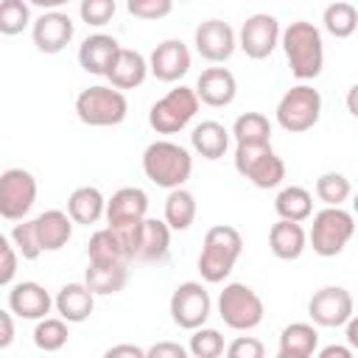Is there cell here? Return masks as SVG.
<instances>
[{
    "label": "cell",
    "mask_w": 358,
    "mask_h": 358,
    "mask_svg": "<svg viewBox=\"0 0 358 358\" xmlns=\"http://www.w3.org/2000/svg\"><path fill=\"white\" fill-rule=\"evenodd\" d=\"M280 48L288 59L291 73L299 81H310L322 73L324 67V42H322V31L308 22V20H296L288 28L280 31Z\"/></svg>",
    "instance_id": "6da1fadb"
},
{
    "label": "cell",
    "mask_w": 358,
    "mask_h": 358,
    "mask_svg": "<svg viewBox=\"0 0 358 358\" xmlns=\"http://www.w3.org/2000/svg\"><path fill=\"white\" fill-rule=\"evenodd\" d=\"M243 252V238L235 227L229 224H215L204 232V243H201V255H199V274L204 282L215 285V282H224L238 257Z\"/></svg>",
    "instance_id": "7a4b0ae2"
},
{
    "label": "cell",
    "mask_w": 358,
    "mask_h": 358,
    "mask_svg": "<svg viewBox=\"0 0 358 358\" xmlns=\"http://www.w3.org/2000/svg\"><path fill=\"white\" fill-rule=\"evenodd\" d=\"M143 173L157 187H182L193 173V157L173 140H154L143 151Z\"/></svg>",
    "instance_id": "3957f363"
},
{
    "label": "cell",
    "mask_w": 358,
    "mask_h": 358,
    "mask_svg": "<svg viewBox=\"0 0 358 358\" xmlns=\"http://www.w3.org/2000/svg\"><path fill=\"white\" fill-rule=\"evenodd\" d=\"M76 115L84 126H117L129 115V101L123 90H115L112 84H92L78 92L76 98Z\"/></svg>",
    "instance_id": "277c9868"
},
{
    "label": "cell",
    "mask_w": 358,
    "mask_h": 358,
    "mask_svg": "<svg viewBox=\"0 0 358 358\" xmlns=\"http://www.w3.org/2000/svg\"><path fill=\"white\" fill-rule=\"evenodd\" d=\"M232 159L235 171L260 190H271L285 179V162L277 157L271 143H238Z\"/></svg>",
    "instance_id": "5b68a950"
},
{
    "label": "cell",
    "mask_w": 358,
    "mask_h": 358,
    "mask_svg": "<svg viewBox=\"0 0 358 358\" xmlns=\"http://www.w3.org/2000/svg\"><path fill=\"white\" fill-rule=\"evenodd\" d=\"M313 224L308 232V241L319 257H336L344 252V246L355 235V218L344 207H327L319 213H310Z\"/></svg>",
    "instance_id": "8992f818"
},
{
    "label": "cell",
    "mask_w": 358,
    "mask_h": 358,
    "mask_svg": "<svg viewBox=\"0 0 358 358\" xmlns=\"http://www.w3.org/2000/svg\"><path fill=\"white\" fill-rule=\"evenodd\" d=\"M218 316L224 319V324L229 330L246 333V330H255L263 322L266 308H263V299L257 296V291L252 285L227 282L224 291L218 294Z\"/></svg>",
    "instance_id": "52a82bcc"
},
{
    "label": "cell",
    "mask_w": 358,
    "mask_h": 358,
    "mask_svg": "<svg viewBox=\"0 0 358 358\" xmlns=\"http://www.w3.org/2000/svg\"><path fill=\"white\" fill-rule=\"evenodd\" d=\"M277 123L280 129H285L288 134H302L308 129H313L322 117V95L319 90H313L310 84H296L291 90L282 92V98L277 101Z\"/></svg>",
    "instance_id": "ba28073f"
},
{
    "label": "cell",
    "mask_w": 358,
    "mask_h": 358,
    "mask_svg": "<svg viewBox=\"0 0 358 358\" xmlns=\"http://www.w3.org/2000/svg\"><path fill=\"white\" fill-rule=\"evenodd\" d=\"M199 112V98L193 87H176L171 92H165L159 101L151 103L148 109V126L157 134H176L182 131Z\"/></svg>",
    "instance_id": "9c48e42d"
},
{
    "label": "cell",
    "mask_w": 358,
    "mask_h": 358,
    "mask_svg": "<svg viewBox=\"0 0 358 358\" xmlns=\"http://www.w3.org/2000/svg\"><path fill=\"white\" fill-rule=\"evenodd\" d=\"M126 249H129V257L131 260H140V263H162L171 252V227L159 218H143L137 221L134 227H126V229H117Z\"/></svg>",
    "instance_id": "30bf717a"
},
{
    "label": "cell",
    "mask_w": 358,
    "mask_h": 358,
    "mask_svg": "<svg viewBox=\"0 0 358 358\" xmlns=\"http://www.w3.org/2000/svg\"><path fill=\"white\" fill-rule=\"evenodd\" d=\"M213 313V299L210 291L196 282V280H185L173 288L171 294V319L176 327L182 330H196L201 327Z\"/></svg>",
    "instance_id": "8fae6325"
},
{
    "label": "cell",
    "mask_w": 358,
    "mask_h": 358,
    "mask_svg": "<svg viewBox=\"0 0 358 358\" xmlns=\"http://www.w3.org/2000/svg\"><path fill=\"white\" fill-rule=\"evenodd\" d=\"M36 201V179L25 168H8L0 173V218L22 221Z\"/></svg>",
    "instance_id": "7c38bea8"
},
{
    "label": "cell",
    "mask_w": 358,
    "mask_h": 358,
    "mask_svg": "<svg viewBox=\"0 0 358 358\" xmlns=\"http://www.w3.org/2000/svg\"><path fill=\"white\" fill-rule=\"evenodd\" d=\"M238 36V48L255 59V62H263L274 53V48L280 45V22L274 14H266V11H257L252 17L243 20L241 31L235 34Z\"/></svg>",
    "instance_id": "4fadbf2b"
},
{
    "label": "cell",
    "mask_w": 358,
    "mask_h": 358,
    "mask_svg": "<svg viewBox=\"0 0 358 358\" xmlns=\"http://www.w3.org/2000/svg\"><path fill=\"white\" fill-rule=\"evenodd\" d=\"M352 310L355 302L344 285H324L308 299V316L319 327H344Z\"/></svg>",
    "instance_id": "5bb4252c"
},
{
    "label": "cell",
    "mask_w": 358,
    "mask_h": 358,
    "mask_svg": "<svg viewBox=\"0 0 358 358\" xmlns=\"http://www.w3.org/2000/svg\"><path fill=\"white\" fill-rule=\"evenodd\" d=\"M73 34H76V25H73L70 14H64V11H59V8H56V11H42V14L31 22L34 45H36L39 53H48V56L62 53V50L70 45Z\"/></svg>",
    "instance_id": "9a60e30c"
},
{
    "label": "cell",
    "mask_w": 358,
    "mask_h": 358,
    "mask_svg": "<svg viewBox=\"0 0 358 358\" xmlns=\"http://www.w3.org/2000/svg\"><path fill=\"white\" fill-rule=\"evenodd\" d=\"M193 45H196L201 59H207L213 64H221V62H227L235 53L238 36H235L229 22H224V20H204V22L196 25Z\"/></svg>",
    "instance_id": "2e32d148"
},
{
    "label": "cell",
    "mask_w": 358,
    "mask_h": 358,
    "mask_svg": "<svg viewBox=\"0 0 358 358\" xmlns=\"http://www.w3.org/2000/svg\"><path fill=\"white\" fill-rule=\"evenodd\" d=\"M145 215H148V196L143 187H120L106 199V207H103L106 227L112 229L134 227Z\"/></svg>",
    "instance_id": "e0dca14e"
},
{
    "label": "cell",
    "mask_w": 358,
    "mask_h": 358,
    "mask_svg": "<svg viewBox=\"0 0 358 358\" xmlns=\"http://www.w3.org/2000/svg\"><path fill=\"white\" fill-rule=\"evenodd\" d=\"M190 70V50L182 39H165L159 42L148 56V73L157 81H179Z\"/></svg>",
    "instance_id": "ac0fdd59"
},
{
    "label": "cell",
    "mask_w": 358,
    "mask_h": 358,
    "mask_svg": "<svg viewBox=\"0 0 358 358\" xmlns=\"http://www.w3.org/2000/svg\"><path fill=\"white\" fill-rule=\"evenodd\" d=\"M193 90H196L199 103H207L213 109H221V106H229L235 101L238 81H235L232 70H227V67H207L196 78V87Z\"/></svg>",
    "instance_id": "d6986e66"
},
{
    "label": "cell",
    "mask_w": 358,
    "mask_h": 358,
    "mask_svg": "<svg viewBox=\"0 0 358 358\" xmlns=\"http://www.w3.org/2000/svg\"><path fill=\"white\" fill-rule=\"evenodd\" d=\"M50 308H53V296L45 291V285H39L34 280H22V282L11 285V291H8V310L20 319L36 322V319L48 316Z\"/></svg>",
    "instance_id": "ffe728a7"
},
{
    "label": "cell",
    "mask_w": 358,
    "mask_h": 358,
    "mask_svg": "<svg viewBox=\"0 0 358 358\" xmlns=\"http://www.w3.org/2000/svg\"><path fill=\"white\" fill-rule=\"evenodd\" d=\"M148 76V59L140 53V50H131V48H117L109 70H106V81L115 87V90H134L145 81Z\"/></svg>",
    "instance_id": "44dd1931"
},
{
    "label": "cell",
    "mask_w": 358,
    "mask_h": 358,
    "mask_svg": "<svg viewBox=\"0 0 358 358\" xmlns=\"http://www.w3.org/2000/svg\"><path fill=\"white\" fill-rule=\"evenodd\" d=\"M53 308H56V313L67 324H78V322H87L92 316V310H95V294L84 282H67L53 296Z\"/></svg>",
    "instance_id": "7402d4cb"
},
{
    "label": "cell",
    "mask_w": 358,
    "mask_h": 358,
    "mask_svg": "<svg viewBox=\"0 0 358 358\" xmlns=\"http://www.w3.org/2000/svg\"><path fill=\"white\" fill-rule=\"evenodd\" d=\"M120 42L109 34H90L81 45H78V64L84 73L90 76H106L115 53H117Z\"/></svg>",
    "instance_id": "603a6c76"
},
{
    "label": "cell",
    "mask_w": 358,
    "mask_h": 358,
    "mask_svg": "<svg viewBox=\"0 0 358 358\" xmlns=\"http://www.w3.org/2000/svg\"><path fill=\"white\" fill-rule=\"evenodd\" d=\"M34 229L42 252H59L73 238V218L64 210H45L34 218Z\"/></svg>",
    "instance_id": "cb8c5ba5"
},
{
    "label": "cell",
    "mask_w": 358,
    "mask_h": 358,
    "mask_svg": "<svg viewBox=\"0 0 358 358\" xmlns=\"http://www.w3.org/2000/svg\"><path fill=\"white\" fill-rule=\"evenodd\" d=\"M305 246H308V232L302 229L299 221L280 218L277 224H271V229H268V249H271L274 257L296 260V257H302Z\"/></svg>",
    "instance_id": "d4e9b609"
},
{
    "label": "cell",
    "mask_w": 358,
    "mask_h": 358,
    "mask_svg": "<svg viewBox=\"0 0 358 358\" xmlns=\"http://www.w3.org/2000/svg\"><path fill=\"white\" fill-rule=\"evenodd\" d=\"M129 282V263H87L84 285L95 296H109L123 291Z\"/></svg>",
    "instance_id": "484cf974"
},
{
    "label": "cell",
    "mask_w": 358,
    "mask_h": 358,
    "mask_svg": "<svg viewBox=\"0 0 358 358\" xmlns=\"http://www.w3.org/2000/svg\"><path fill=\"white\" fill-rule=\"evenodd\" d=\"M319 347V330L308 322H291L280 333L277 355L280 358H308Z\"/></svg>",
    "instance_id": "4316f807"
},
{
    "label": "cell",
    "mask_w": 358,
    "mask_h": 358,
    "mask_svg": "<svg viewBox=\"0 0 358 358\" xmlns=\"http://www.w3.org/2000/svg\"><path fill=\"white\" fill-rule=\"evenodd\" d=\"M87 260H90V263H131L129 249H126L120 232L112 229V227L95 229V232L90 235Z\"/></svg>",
    "instance_id": "83f0119b"
},
{
    "label": "cell",
    "mask_w": 358,
    "mask_h": 358,
    "mask_svg": "<svg viewBox=\"0 0 358 358\" xmlns=\"http://www.w3.org/2000/svg\"><path fill=\"white\" fill-rule=\"evenodd\" d=\"M190 148L204 159H221L229 148V131L218 120H201L190 131Z\"/></svg>",
    "instance_id": "f1b7e54d"
},
{
    "label": "cell",
    "mask_w": 358,
    "mask_h": 358,
    "mask_svg": "<svg viewBox=\"0 0 358 358\" xmlns=\"http://www.w3.org/2000/svg\"><path fill=\"white\" fill-rule=\"evenodd\" d=\"M196 213H199L196 196H193L185 185H182V187H171V190H168L162 221L171 227V232H185V229H190V227H193V221H196Z\"/></svg>",
    "instance_id": "f546056e"
},
{
    "label": "cell",
    "mask_w": 358,
    "mask_h": 358,
    "mask_svg": "<svg viewBox=\"0 0 358 358\" xmlns=\"http://www.w3.org/2000/svg\"><path fill=\"white\" fill-rule=\"evenodd\" d=\"M103 207H106L103 193L98 187H90V185L76 187L67 199V215L73 218V224H84V227L98 224L103 218Z\"/></svg>",
    "instance_id": "4dcf8cb0"
},
{
    "label": "cell",
    "mask_w": 358,
    "mask_h": 358,
    "mask_svg": "<svg viewBox=\"0 0 358 358\" xmlns=\"http://www.w3.org/2000/svg\"><path fill=\"white\" fill-rule=\"evenodd\" d=\"M274 213L280 215V218H285V221H308L310 218V213H313V196L305 190V187H299V185H288V187H282L280 193H277V199H274Z\"/></svg>",
    "instance_id": "1f68e13d"
},
{
    "label": "cell",
    "mask_w": 358,
    "mask_h": 358,
    "mask_svg": "<svg viewBox=\"0 0 358 358\" xmlns=\"http://www.w3.org/2000/svg\"><path fill=\"white\" fill-rule=\"evenodd\" d=\"M322 25H324V31H327L330 36L347 39V36H352L355 28H358V11H355L352 3L336 0V3H330V6L322 11Z\"/></svg>",
    "instance_id": "d6a6232c"
},
{
    "label": "cell",
    "mask_w": 358,
    "mask_h": 358,
    "mask_svg": "<svg viewBox=\"0 0 358 358\" xmlns=\"http://www.w3.org/2000/svg\"><path fill=\"white\" fill-rule=\"evenodd\" d=\"M229 134L235 143H271V123L263 112H243L235 117Z\"/></svg>",
    "instance_id": "836d02e7"
},
{
    "label": "cell",
    "mask_w": 358,
    "mask_h": 358,
    "mask_svg": "<svg viewBox=\"0 0 358 358\" xmlns=\"http://www.w3.org/2000/svg\"><path fill=\"white\" fill-rule=\"evenodd\" d=\"M67 322L62 316H42L36 319V327H34V344L45 352H59L64 344H67Z\"/></svg>",
    "instance_id": "e575fe53"
},
{
    "label": "cell",
    "mask_w": 358,
    "mask_h": 358,
    "mask_svg": "<svg viewBox=\"0 0 358 358\" xmlns=\"http://www.w3.org/2000/svg\"><path fill=\"white\" fill-rule=\"evenodd\" d=\"M352 193V185L344 173L338 171H327L316 179V199L324 201L327 207H341Z\"/></svg>",
    "instance_id": "d590c367"
},
{
    "label": "cell",
    "mask_w": 358,
    "mask_h": 358,
    "mask_svg": "<svg viewBox=\"0 0 358 358\" xmlns=\"http://www.w3.org/2000/svg\"><path fill=\"white\" fill-rule=\"evenodd\" d=\"M31 25V6L25 0H0V34L17 36Z\"/></svg>",
    "instance_id": "8d00e7d4"
},
{
    "label": "cell",
    "mask_w": 358,
    "mask_h": 358,
    "mask_svg": "<svg viewBox=\"0 0 358 358\" xmlns=\"http://www.w3.org/2000/svg\"><path fill=\"white\" fill-rule=\"evenodd\" d=\"M190 341H187V352L196 358H218L224 352V336L215 327H196L190 330Z\"/></svg>",
    "instance_id": "74e56055"
},
{
    "label": "cell",
    "mask_w": 358,
    "mask_h": 358,
    "mask_svg": "<svg viewBox=\"0 0 358 358\" xmlns=\"http://www.w3.org/2000/svg\"><path fill=\"white\" fill-rule=\"evenodd\" d=\"M11 243H14V249H17V255L22 257V260H36L39 255H42V249H39V241H36V229H34V218L31 221H20V224H14V229H11Z\"/></svg>",
    "instance_id": "f35d334b"
},
{
    "label": "cell",
    "mask_w": 358,
    "mask_h": 358,
    "mask_svg": "<svg viewBox=\"0 0 358 358\" xmlns=\"http://www.w3.org/2000/svg\"><path fill=\"white\" fill-rule=\"evenodd\" d=\"M115 0H81V6H78V17L87 22V25H92V28H101V25H106L112 17H115Z\"/></svg>",
    "instance_id": "ab89813d"
},
{
    "label": "cell",
    "mask_w": 358,
    "mask_h": 358,
    "mask_svg": "<svg viewBox=\"0 0 358 358\" xmlns=\"http://www.w3.org/2000/svg\"><path fill=\"white\" fill-rule=\"evenodd\" d=\"M126 8L137 20H162L171 14L173 0H126Z\"/></svg>",
    "instance_id": "60d3db41"
},
{
    "label": "cell",
    "mask_w": 358,
    "mask_h": 358,
    "mask_svg": "<svg viewBox=\"0 0 358 358\" xmlns=\"http://www.w3.org/2000/svg\"><path fill=\"white\" fill-rule=\"evenodd\" d=\"M17 266H20V255L11 243V238H6L0 232V288L11 285V280L17 277Z\"/></svg>",
    "instance_id": "b9f144b4"
},
{
    "label": "cell",
    "mask_w": 358,
    "mask_h": 358,
    "mask_svg": "<svg viewBox=\"0 0 358 358\" xmlns=\"http://www.w3.org/2000/svg\"><path fill=\"white\" fill-rule=\"evenodd\" d=\"M227 355L229 358H263L266 355V347L260 338L255 336H238L229 347H227Z\"/></svg>",
    "instance_id": "7bdbcfd3"
},
{
    "label": "cell",
    "mask_w": 358,
    "mask_h": 358,
    "mask_svg": "<svg viewBox=\"0 0 358 358\" xmlns=\"http://www.w3.org/2000/svg\"><path fill=\"white\" fill-rule=\"evenodd\" d=\"M185 355H187V347L176 341H159L145 350V358H185Z\"/></svg>",
    "instance_id": "ee69618b"
},
{
    "label": "cell",
    "mask_w": 358,
    "mask_h": 358,
    "mask_svg": "<svg viewBox=\"0 0 358 358\" xmlns=\"http://www.w3.org/2000/svg\"><path fill=\"white\" fill-rule=\"evenodd\" d=\"M11 341H14V316L11 310L0 308V350L11 347Z\"/></svg>",
    "instance_id": "f6af8a7d"
},
{
    "label": "cell",
    "mask_w": 358,
    "mask_h": 358,
    "mask_svg": "<svg viewBox=\"0 0 358 358\" xmlns=\"http://www.w3.org/2000/svg\"><path fill=\"white\" fill-rule=\"evenodd\" d=\"M120 355H129V358H145V350L137 347V344H117V347H109V350H106V358H120Z\"/></svg>",
    "instance_id": "bcb514c9"
},
{
    "label": "cell",
    "mask_w": 358,
    "mask_h": 358,
    "mask_svg": "<svg viewBox=\"0 0 358 358\" xmlns=\"http://www.w3.org/2000/svg\"><path fill=\"white\" fill-rule=\"evenodd\" d=\"M319 355L322 358H352L355 355V350L352 347H338V344H330V347H324V350H319Z\"/></svg>",
    "instance_id": "7dc6e473"
},
{
    "label": "cell",
    "mask_w": 358,
    "mask_h": 358,
    "mask_svg": "<svg viewBox=\"0 0 358 358\" xmlns=\"http://www.w3.org/2000/svg\"><path fill=\"white\" fill-rule=\"evenodd\" d=\"M28 6H36V8H42V11H56V8H62V6H67L70 0H25Z\"/></svg>",
    "instance_id": "c3c4849f"
}]
</instances>
